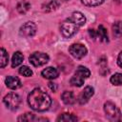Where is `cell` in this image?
Instances as JSON below:
<instances>
[{
  "label": "cell",
  "mask_w": 122,
  "mask_h": 122,
  "mask_svg": "<svg viewBox=\"0 0 122 122\" xmlns=\"http://www.w3.org/2000/svg\"><path fill=\"white\" fill-rule=\"evenodd\" d=\"M28 103L32 110L37 112H44L51 107V99L46 92L36 88L29 93Z\"/></svg>",
  "instance_id": "1"
},
{
  "label": "cell",
  "mask_w": 122,
  "mask_h": 122,
  "mask_svg": "<svg viewBox=\"0 0 122 122\" xmlns=\"http://www.w3.org/2000/svg\"><path fill=\"white\" fill-rule=\"evenodd\" d=\"M91 74V71H89V69H87L84 66H79L75 71V73L73 74V76L71 78V84L74 87H81L84 82L85 79L88 78Z\"/></svg>",
  "instance_id": "2"
},
{
  "label": "cell",
  "mask_w": 122,
  "mask_h": 122,
  "mask_svg": "<svg viewBox=\"0 0 122 122\" xmlns=\"http://www.w3.org/2000/svg\"><path fill=\"white\" fill-rule=\"evenodd\" d=\"M104 111L106 116L111 121H119L121 120V112L119 109L111 101H108L104 104Z\"/></svg>",
  "instance_id": "3"
},
{
  "label": "cell",
  "mask_w": 122,
  "mask_h": 122,
  "mask_svg": "<svg viewBox=\"0 0 122 122\" xmlns=\"http://www.w3.org/2000/svg\"><path fill=\"white\" fill-rule=\"evenodd\" d=\"M78 30V26L75 25L74 23L69 21L68 19L66 21H64L61 26H60V31L62 33V35L66 38H70L72 35H74Z\"/></svg>",
  "instance_id": "4"
},
{
  "label": "cell",
  "mask_w": 122,
  "mask_h": 122,
  "mask_svg": "<svg viewBox=\"0 0 122 122\" xmlns=\"http://www.w3.org/2000/svg\"><path fill=\"white\" fill-rule=\"evenodd\" d=\"M49 59H50V57L47 53L39 52V51L31 53L29 57L30 63L32 64L34 67H40V66H43V65L47 64L49 62Z\"/></svg>",
  "instance_id": "5"
},
{
  "label": "cell",
  "mask_w": 122,
  "mask_h": 122,
  "mask_svg": "<svg viewBox=\"0 0 122 122\" xmlns=\"http://www.w3.org/2000/svg\"><path fill=\"white\" fill-rule=\"evenodd\" d=\"M4 104L6 105V107L10 110H17L20 103H21V99H20V96L14 92H10V93H8L5 97H4Z\"/></svg>",
  "instance_id": "6"
},
{
  "label": "cell",
  "mask_w": 122,
  "mask_h": 122,
  "mask_svg": "<svg viewBox=\"0 0 122 122\" xmlns=\"http://www.w3.org/2000/svg\"><path fill=\"white\" fill-rule=\"evenodd\" d=\"M69 52L71 56H73L76 59H81L87 54V49L82 44H72L69 48Z\"/></svg>",
  "instance_id": "7"
},
{
  "label": "cell",
  "mask_w": 122,
  "mask_h": 122,
  "mask_svg": "<svg viewBox=\"0 0 122 122\" xmlns=\"http://www.w3.org/2000/svg\"><path fill=\"white\" fill-rule=\"evenodd\" d=\"M36 32V25L33 22H26L20 28V34L24 37L33 36Z\"/></svg>",
  "instance_id": "8"
},
{
  "label": "cell",
  "mask_w": 122,
  "mask_h": 122,
  "mask_svg": "<svg viewBox=\"0 0 122 122\" xmlns=\"http://www.w3.org/2000/svg\"><path fill=\"white\" fill-rule=\"evenodd\" d=\"M93 93H94L93 88L91 87V86H87V87L81 92V93H80V95H79V98H78L79 103H80L81 105L87 103V102L90 100V98L93 95Z\"/></svg>",
  "instance_id": "9"
},
{
  "label": "cell",
  "mask_w": 122,
  "mask_h": 122,
  "mask_svg": "<svg viewBox=\"0 0 122 122\" xmlns=\"http://www.w3.org/2000/svg\"><path fill=\"white\" fill-rule=\"evenodd\" d=\"M68 20L71 21V22H72V23H74V24L77 25L78 27L83 26V25L85 24V22H86V18H85L84 14L81 13V12H79V11H74V12H72L71 15L68 18Z\"/></svg>",
  "instance_id": "10"
},
{
  "label": "cell",
  "mask_w": 122,
  "mask_h": 122,
  "mask_svg": "<svg viewBox=\"0 0 122 122\" xmlns=\"http://www.w3.org/2000/svg\"><path fill=\"white\" fill-rule=\"evenodd\" d=\"M5 83H6V86L11 90H16L21 87V81L19 80V78L15 76H11V75L7 76Z\"/></svg>",
  "instance_id": "11"
},
{
  "label": "cell",
  "mask_w": 122,
  "mask_h": 122,
  "mask_svg": "<svg viewBox=\"0 0 122 122\" xmlns=\"http://www.w3.org/2000/svg\"><path fill=\"white\" fill-rule=\"evenodd\" d=\"M41 74L46 79H55L59 75V72H58V71L55 68H53V67H48V68H46L45 70L42 71Z\"/></svg>",
  "instance_id": "12"
},
{
  "label": "cell",
  "mask_w": 122,
  "mask_h": 122,
  "mask_svg": "<svg viewBox=\"0 0 122 122\" xmlns=\"http://www.w3.org/2000/svg\"><path fill=\"white\" fill-rule=\"evenodd\" d=\"M61 98H62V101L66 104V105H71L75 102V97H74V94L71 92H68V91H65L62 95H61Z\"/></svg>",
  "instance_id": "13"
},
{
  "label": "cell",
  "mask_w": 122,
  "mask_h": 122,
  "mask_svg": "<svg viewBox=\"0 0 122 122\" xmlns=\"http://www.w3.org/2000/svg\"><path fill=\"white\" fill-rule=\"evenodd\" d=\"M18 121H29V122H32V121H39V120H48V119H45V118H38L36 117L33 113H30V112H27V113H24L22 115H20L17 119Z\"/></svg>",
  "instance_id": "14"
},
{
  "label": "cell",
  "mask_w": 122,
  "mask_h": 122,
  "mask_svg": "<svg viewBox=\"0 0 122 122\" xmlns=\"http://www.w3.org/2000/svg\"><path fill=\"white\" fill-rule=\"evenodd\" d=\"M23 59H24V56L20 51L14 52L12 55V59H11V67L12 68L18 67L23 62Z\"/></svg>",
  "instance_id": "15"
},
{
  "label": "cell",
  "mask_w": 122,
  "mask_h": 122,
  "mask_svg": "<svg viewBox=\"0 0 122 122\" xmlns=\"http://www.w3.org/2000/svg\"><path fill=\"white\" fill-rule=\"evenodd\" d=\"M112 33L115 37L122 36V21H117L112 25Z\"/></svg>",
  "instance_id": "16"
},
{
  "label": "cell",
  "mask_w": 122,
  "mask_h": 122,
  "mask_svg": "<svg viewBox=\"0 0 122 122\" xmlns=\"http://www.w3.org/2000/svg\"><path fill=\"white\" fill-rule=\"evenodd\" d=\"M9 62V54L6 51L4 48L1 49V54H0V67L5 68Z\"/></svg>",
  "instance_id": "17"
},
{
  "label": "cell",
  "mask_w": 122,
  "mask_h": 122,
  "mask_svg": "<svg viewBox=\"0 0 122 122\" xmlns=\"http://www.w3.org/2000/svg\"><path fill=\"white\" fill-rule=\"evenodd\" d=\"M57 121L73 122V121H77V117L74 116L73 114H71V113H63V114H61V115L57 118Z\"/></svg>",
  "instance_id": "18"
},
{
  "label": "cell",
  "mask_w": 122,
  "mask_h": 122,
  "mask_svg": "<svg viewBox=\"0 0 122 122\" xmlns=\"http://www.w3.org/2000/svg\"><path fill=\"white\" fill-rule=\"evenodd\" d=\"M97 35L99 36L100 40L103 41V42H108L109 39H108V33H107V30L102 26L100 25L98 27V30H97Z\"/></svg>",
  "instance_id": "19"
},
{
  "label": "cell",
  "mask_w": 122,
  "mask_h": 122,
  "mask_svg": "<svg viewBox=\"0 0 122 122\" xmlns=\"http://www.w3.org/2000/svg\"><path fill=\"white\" fill-rule=\"evenodd\" d=\"M30 4L27 1H21L17 5V10L20 13H26L30 10Z\"/></svg>",
  "instance_id": "20"
},
{
  "label": "cell",
  "mask_w": 122,
  "mask_h": 122,
  "mask_svg": "<svg viewBox=\"0 0 122 122\" xmlns=\"http://www.w3.org/2000/svg\"><path fill=\"white\" fill-rule=\"evenodd\" d=\"M111 83L112 85H115V86H119V85H122V73H114L111 79H110Z\"/></svg>",
  "instance_id": "21"
},
{
  "label": "cell",
  "mask_w": 122,
  "mask_h": 122,
  "mask_svg": "<svg viewBox=\"0 0 122 122\" xmlns=\"http://www.w3.org/2000/svg\"><path fill=\"white\" fill-rule=\"evenodd\" d=\"M58 7H59V2L56 1V0H51V2H49L46 5V7L44 8V10H46V11H51V10H56Z\"/></svg>",
  "instance_id": "22"
},
{
  "label": "cell",
  "mask_w": 122,
  "mask_h": 122,
  "mask_svg": "<svg viewBox=\"0 0 122 122\" xmlns=\"http://www.w3.org/2000/svg\"><path fill=\"white\" fill-rule=\"evenodd\" d=\"M19 73L23 76H26V77H30L32 75V71L28 67V66H22L20 67L19 69Z\"/></svg>",
  "instance_id": "23"
},
{
  "label": "cell",
  "mask_w": 122,
  "mask_h": 122,
  "mask_svg": "<svg viewBox=\"0 0 122 122\" xmlns=\"http://www.w3.org/2000/svg\"><path fill=\"white\" fill-rule=\"evenodd\" d=\"M104 0H82V3L86 6L93 7V6H98L103 3Z\"/></svg>",
  "instance_id": "24"
},
{
  "label": "cell",
  "mask_w": 122,
  "mask_h": 122,
  "mask_svg": "<svg viewBox=\"0 0 122 122\" xmlns=\"http://www.w3.org/2000/svg\"><path fill=\"white\" fill-rule=\"evenodd\" d=\"M89 33L92 36V38H93V39H95L97 37V31H95L94 30H89Z\"/></svg>",
  "instance_id": "25"
},
{
  "label": "cell",
  "mask_w": 122,
  "mask_h": 122,
  "mask_svg": "<svg viewBox=\"0 0 122 122\" xmlns=\"http://www.w3.org/2000/svg\"><path fill=\"white\" fill-rule=\"evenodd\" d=\"M117 64L120 68H122V51L118 54V57H117Z\"/></svg>",
  "instance_id": "26"
},
{
  "label": "cell",
  "mask_w": 122,
  "mask_h": 122,
  "mask_svg": "<svg viewBox=\"0 0 122 122\" xmlns=\"http://www.w3.org/2000/svg\"><path fill=\"white\" fill-rule=\"evenodd\" d=\"M49 87H50V88H51V91H53V92H55V91H56V89H57L56 84H54V83H52V82H50V83H49Z\"/></svg>",
  "instance_id": "27"
}]
</instances>
